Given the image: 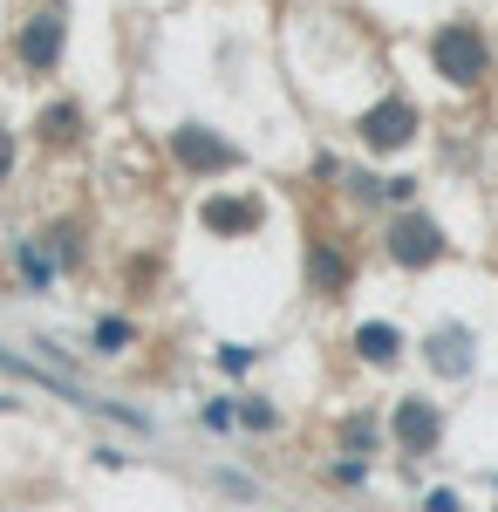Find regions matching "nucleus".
Wrapping results in <instances>:
<instances>
[{"label":"nucleus","instance_id":"nucleus-1","mask_svg":"<svg viewBox=\"0 0 498 512\" xmlns=\"http://www.w3.org/2000/svg\"><path fill=\"white\" fill-rule=\"evenodd\" d=\"M423 55H430V76H444L458 96H478V89L498 76V48H492V35H485V21H471V14L437 21V28L423 35Z\"/></svg>","mask_w":498,"mask_h":512},{"label":"nucleus","instance_id":"nucleus-2","mask_svg":"<svg viewBox=\"0 0 498 512\" xmlns=\"http://www.w3.org/2000/svg\"><path fill=\"white\" fill-rule=\"evenodd\" d=\"M164 151H171V164H178L185 178H198V185H219V178H239V171H246V151L232 144L226 130L192 123V117L164 130Z\"/></svg>","mask_w":498,"mask_h":512},{"label":"nucleus","instance_id":"nucleus-3","mask_svg":"<svg viewBox=\"0 0 498 512\" xmlns=\"http://www.w3.org/2000/svg\"><path fill=\"white\" fill-rule=\"evenodd\" d=\"M383 260L403 267V274H430L451 260V233L430 219V205H403V212H383Z\"/></svg>","mask_w":498,"mask_h":512},{"label":"nucleus","instance_id":"nucleus-4","mask_svg":"<svg viewBox=\"0 0 498 512\" xmlns=\"http://www.w3.org/2000/svg\"><path fill=\"white\" fill-rule=\"evenodd\" d=\"M14 62H21V76H28V82L62 76V62H69V7H62V0H41L35 14L21 21V35H14Z\"/></svg>","mask_w":498,"mask_h":512},{"label":"nucleus","instance_id":"nucleus-5","mask_svg":"<svg viewBox=\"0 0 498 512\" xmlns=\"http://www.w3.org/2000/svg\"><path fill=\"white\" fill-rule=\"evenodd\" d=\"M437 444H444V403L430 390L396 396L389 403V451L403 465H423V458H437Z\"/></svg>","mask_w":498,"mask_h":512},{"label":"nucleus","instance_id":"nucleus-6","mask_svg":"<svg viewBox=\"0 0 498 512\" xmlns=\"http://www.w3.org/2000/svg\"><path fill=\"white\" fill-rule=\"evenodd\" d=\"M417 130H423V110H417V96H403V89H383V96L355 117V137H362L376 158L410 151V144H417Z\"/></svg>","mask_w":498,"mask_h":512},{"label":"nucleus","instance_id":"nucleus-7","mask_svg":"<svg viewBox=\"0 0 498 512\" xmlns=\"http://www.w3.org/2000/svg\"><path fill=\"white\" fill-rule=\"evenodd\" d=\"M301 274H307V294H314L321 308H335V301H348V294H355V253H348V239L321 233V226H307Z\"/></svg>","mask_w":498,"mask_h":512},{"label":"nucleus","instance_id":"nucleus-8","mask_svg":"<svg viewBox=\"0 0 498 512\" xmlns=\"http://www.w3.org/2000/svg\"><path fill=\"white\" fill-rule=\"evenodd\" d=\"M417 355H423V369H430V383H471L478 376V335H471V321H430Z\"/></svg>","mask_w":498,"mask_h":512},{"label":"nucleus","instance_id":"nucleus-9","mask_svg":"<svg viewBox=\"0 0 498 512\" xmlns=\"http://www.w3.org/2000/svg\"><path fill=\"white\" fill-rule=\"evenodd\" d=\"M198 226L212 239H253L267 226V198L260 192H232V185H212L205 205H198Z\"/></svg>","mask_w":498,"mask_h":512},{"label":"nucleus","instance_id":"nucleus-10","mask_svg":"<svg viewBox=\"0 0 498 512\" xmlns=\"http://www.w3.org/2000/svg\"><path fill=\"white\" fill-rule=\"evenodd\" d=\"M28 130H35V144L48 151V158H62V151H82V137H89V110H82L76 96H48Z\"/></svg>","mask_w":498,"mask_h":512},{"label":"nucleus","instance_id":"nucleus-11","mask_svg":"<svg viewBox=\"0 0 498 512\" xmlns=\"http://www.w3.org/2000/svg\"><path fill=\"white\" fill-rule=\"evenodd\" d=\"M335 451H342V458H362V465H376V458L389 451V410H376V403L342 410V417H335Z\"/></svg>","mask_w":498,"mask_h":512},{"label":"nucleus","instance_id":"nucleus-12","mask_svg":"<svg viewBox=\"0 0 498 512\" xmlns=\"http://www.w3.org/2000/svg\"><path fill=\"white\" fill-rule=\"evenodd\" d=\"M348 349H355V362H362V369H396V362L410 355V335H403L396 321H355Z\"/></svg>","mask_w":498,"mask_h":512},{"label":"nucleus","instance_id":"nucleus-13","mask_svg":"<svg viewBox=\"0 0 498 512\" xmlns=\"http://www.w3.org/2000/svg\"><path fill=\"white\" fill-rule=\"evenodd\" d=\"M41 246H48V260H55V274H82V260H89V226H82L76 212H62V219H48L41 226Z\"/></svg>","mask_w":498,"mask_h":512},{"label":"nucleus","instance_id":"nucleus-14","mask_svg":"<svg viewBox=\"0 0 498 512\" xmlns=\"http://www.w3.org/2000/svg\"><path fill=\"white\" fill-rule=\"evenodd\" d=\"M7 260H14V280H21V294H55V260H48V246L35 233H14L7 239Z\"/></svg>","mask_w":498,"mask_h":512},{"label":"nucleus","instance_id":"nucleus-15","mask_svg":"<svg viewBox=\"0 0 498 512\" xmlns=\"http://www.w3.org/2000/svg\"><path fill=\"white\" fill-rule=\"evenodd\" d=\"M144 342V328L123 315V308H103V315L89 321V355H103V362H116V355H130Z\"/></svg>","mask_w":498,"mask_h":512},{"label":"nucleus","instance_id":"nucleus-16","mask_svg":"<svg viewBox=\"0 0 498 512\" xmlns=\"http://www.w3.org/2000/svg\"><path fill=\"white\" fill-rule=\"evenodd\" d=\"M342 198L355 212H389V178H376L369 164H355V171H342Z\"/></svg>","mask_w":498,"mask_h":512},{"label":"nucleus","instance_id":"nucleus-17","mask_svg":"<svg viewBox=\"0 0 498 512\" xmlns=\"http://www.w3.org/2000/svg\"><path fill=\"white\" fill-rule=\"evenodd\" d=\"M239 431H253V437H280V431H287V410H280L273 396H239Z\"/></svg>","mask_w":498,"mask_h":512},{"label":"nucleus","instance_id":"nucleus-18","mask_svg":"<svg viewBox=\"0 0 498 512\" xmlns=\"http://www.w3.org/2000/svg\"><path fill=\"white\" fill-rule=\"evenodd\" d=\"M198 431H212V437H226V431H239V396H205L198 403Z\"/></svg>","mask_w":498,"mask_h":512},{"label":"nucleus","instance_id":"nucleus-19","mask_svg":"<svg viewBox=\"0 0 498 512\" xmlns=\"http://www.w3.org/2000/svg\"><path fill=\"white\" fill-rule=\"evenodd\" d=\"M212 492H219V499H239V506H260V485H253V478L246 472H232V465H212Z\"/></svg>","mask_w":498,"mask_h":512},{"label":"nucleus","instance_id":"nucleus-20","mask_svg":"<svg viewBox=\"0 0 498 512\" xmlns=\"http://www.w3.org/2000/svg\"><path fill=\"white\" fill-rule=\"evenodd\" d=\"M321 472H328V485H342V492H362V485L376 478V465H362V458H342V451H335Z\"/></svg>","mask_w":498,"mask_h":512},{"label":"nucleus","instance_id":"nucleus-21","mask_svg":"<svg viewBox=\"0 0 498 512\" xmlns=\"http://www.w3.org/2000/svg\"><path fill=\"white\" fill-rule=\"evenodd\" d=\"M28 349H35V362H48V369H62V376H82V355L69 349V342H55V335H35Z\"/></svg>","mask_w":498,"mask_h":512},{"label":"nucleus","instance_id":"nucleus-22","mask_svg":"<svg viewBox=\"0 0 498 512\" xmlns=\"http://www.w3.org/2000/svg\"><path fill=\"white\" fill-rule=\"evenodd\" d=\"M212 362H219L226 376H246V369L260 362V349H253V342H219V349H212Z\"/></svg>","mask_w":498,"mask_h":512},{"label":"nucleus","instance_id":"nucleus-23","mask_svg":"<svg viewBox=\"0 0 498 512\" xmlns=\"http://www.w3.org/2000/svg\"><path fill=\"white\" fill-rule=\"evenodd\" d=\"M417 512H464V492H451V485H430L417 499Z\"/></svg>","mask_w":498,"mask_h":512},{"label":"nucleus","instance_id":"nucleus-24","mask_svg":"<svg viewBox=\"0 0 498 512\" xmlns=\"http://www.w3.org/2000/svg\"><path fill=\"white\" fill-rule=\"evenodd\" d=\"M14 164H21V137L0 123V185H14Z\"/></svg>","mask_w":498,"mask_h":512},{"label":"nucleus","instance_id":"nucleus-25","mask_svg":"<svg viewBox=\"0 0 498 512\" xmlns=\"http://www.w3.org/2000/svg\"><path fill=\"white\" fill-rule=\"evenodd\" d=\"M89 458H96V465H103V472H130V465H137V458H130V451H123V444H96V451H89Z\"/></svg>","mask_w":498,"mask_h":512},{"label":"nucleus","instance_id":"nucleus-26","mask_svg":"<svg viewBox=\"0 0 498 512\" xmlns=\"http://www.w3.org/2000/svg\"><path fill=\"white\" fill-rule=\"evenodd\" d=\"M28 403H21V390H0V417H21Z\"/></svg>","mask_w":498,"mask_h":512},{"label":"nucleus","instance_id":"nucleus-27","mask_svg":"<svg viewBox=\"0 0 498 512\" xmlns=\"http://www.w3.org/2000/svg\"><path fill=\"white\" fill-rule=\"evenodd\" d=\"M492 48H498V35H492Z\"/></svg>","mask_w":498,"mask_h":512},{"label":"nucleus","instance_id":"nucleus-28","mask_svg":"<svg viewBox=\"0 0 498 512\" xmlns=\"http://www.w3.org/2000/svg\"><path fill=\"white\" fill-rule=\"evenodd\" d=\"M492 512H498V506H492Z\"/></svg>","mask_w":498,"mask_h":512}]
</instances>
